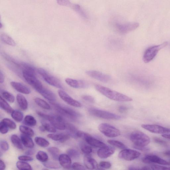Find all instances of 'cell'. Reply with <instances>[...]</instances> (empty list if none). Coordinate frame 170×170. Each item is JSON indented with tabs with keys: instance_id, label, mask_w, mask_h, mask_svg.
I'll list each match as a JSON object with an SVG mask.
<instances>
[{
	"instance_id": "7a4b0ae2",
	"label": "cell",
	"mask_w": 170,
	"mask_h": 170,
	"mask_svg": "<svg viewBox=\"0 0 170 170\" xmlns=\"http://www.w3.org/2000/svg\"><path fill=\"white\" fill-rule=\"evenodd\" d=\"M112 26L117 32L121 34H125L135 31L139 26L136 22H122L114 19L111 22Z\"/></svg>"
},
{
	"instance_id": "6f0895ef",
	"label": "cell",
	"mask_w": 170,
	"mask_h": 170,
	"mask_svg": "<svg viewBox=\"0 0 170 170\" xmlns=\"http://www.w3.org/2000/svg\"><path fill=\"white\" fill-rule=\"evenodd\" d=\"M128 109L127 107L125 106H120L118 108V111L121 113L126 112Z\"/></svg>"
},
{
	"instance_id": "74e56055",
	"label": "cell",
	"mask_w": 170,
	"mask_h": 170,
	"mask_svg": "<svg viewBox=\"0 0 170 170\" xmlns=\"http://www.w3.org/2000/svg\"><path fill=\"white\" fill-rule=\"evenodd\" d=\"M107 142L111 145L121 149L127 148L126 145L122 143L115 140H109Z\"/></svg>"
},
{
	"instance_id": "7dc6e473",
	"label": "cell",
	"mask_w": 170,
	"mask_h": 170,
	"mask_svg": "<svg viewBox=\"0 0 170 170\" xmlns=\"http://www.w3.org/2000/svg\"><path fill=\"white\" fill-rule=\"evenodd\" d=\"M2 55L4 58L7 59V60L13 63L18 67H21V63H19V62L18 63L17 61L16 60V59L9 56L7 54L3 53L2 54Z\"/></svg>"
},
{
	"instance_id": "6da1fadb",
	"label": "cell",
	"mask_w": 170,
	"mask_h": 170,
	"mask_svg": "<svg viewBox=\"0 0 170 170\" xmlns=\"http://www.w3.org/2000/svg\"><path fill=\"white\" fill-rule=\"evenodd\" d=\"M95 88L97 91L105 97L113 101L120 102H129L132 99L124 94L119 93L101 85L96 84Z\"/></svg>"
},
{
	"instance_id": "7c38bea8",
	"label": "cell",
	"mask_w": 170,
	"mask_h": 170,
	"mask_svg": "<svg viewBox=\"0 0 170 170\" xmlns=\"http://www.w3.org/2000/svg\"><path fill=\"white\" fill-rule=\"evenodd\" d=\"M142 127L147 130L154 133L165 134L170 133V128L158 125L144 124L142 125Z\"/></svg>"
},
{
	"instance_id": "d6986e66",
	"label": "cell",
	"mask_w": 170,
	"mask_h": 170,
	"mask_svg": "<svg viewBox=\"0 0 170 170\" xmlns=\"http://www.w3.org/2000/svg\"><path fill=\"white\" fill-rule=\"evenodd\" d=\"M60 165L63 168L69 169L72 166L71 158L68 154H62L60 155L59 158Z\"/></svg>"
},
{
	"instance_id": "4dcf8cb0",
	"label": "cell",
	"mask_w": 170,
	"mask_h": 170,
	"mask_svg": "<svg viewBox=\"0 0 170 170\" xmlns=\"http://www.w3.org/2000/svg\"><path fill=\"white\" fill-rule=\"evenodd\" d=\"M35 141L38 146L46 148L50 145V143L47 140L41 137H36Z\"/></svg>"
},
{
	"instance_id": "b9f144b4",
	"label": "cell",
	"mask_w": 170,
	"mask_h": 170,
	"mask_svg": "<svg viewBox=\"0 0 170 170\" xmlns=\"http://www.w3.org/2000/svg\"><path fill=\"white\" fill-rule=\"evenodd\" d=\"M2 121L10 129L14 130L17 128V125L16 123L9 119H3Z\"/></svg>"
},
{
	"instance_id": "6125c7cd",
	"label": "cell",
	"mask_w": 170,
	"mask_h": 170,
	"mask_svg": "<svg viewBox=\"0 0 170 170\" xmlns=\"http://www.w3.org/2000/svg\"><path fill=\"white\" fill-rule=\"evenodd\" d=\"M34 153V151L32 150H29L26 151V154L28 155H32Z\"/></svg>"
},
{
	"instance_id": "277c9868",
	"label": "cell",
	"mask_w": 170,
	"mask_h": 170,
	"mask_svg": "<svg viewBox=\"0 0 170 170\" xmlns=\"http://www.w3.org/2000/svg\"><path fill=\"white\" fill-rule=\"evenodd\" d=\"M50 103L59 113L70 119H76L81 116L80 114L71 108L63 106L61 104L55 103L54 102H50Z\"/></svg>"
},
{
	"instance_id": "f1b7e54d",
	"label": "cell",
	"mask_w": 170,
	"mask_h": 170,
	"mask_svg": "<svg viewBox=\"0 0 170 170\" xmlns=\"http://www.w3.org/2000/svg\"><path fill=\"white\" fill-rule=\"evenodd\" d=\"M69 135L73 137L77 138V133L78 131L77 128L73 124L66 123V128Z\"/></svg>"
},
{
	"instance_id": "ffe728a7",
	"label": "cell",
	"mask_w": 170,
	"mask_h": 170,
	"mask_svg": "<svg viewBox=\"0 0 170 170\" xmlns=\"http://www.w3.org/2000/svg\"><path fill=\"white\" fill-rule=\"evenodd\" d=\"M11 85L12 87L18 92L24 94H28L31 93V91L28 87L22 83L16 82H12Z\"/></svg>"
},
{
	"instance_id": "f5cc1de1",
	"label": "cell",
	"mask_w": 170,
	"mask_h": 170,
	"mask_svg": "<svg viewBox=\"0 0 170 170\" xmlns=\"http://www.w3.org/2000/svg\"><path fill=\"white\" fill-rule=\"evenodd\" d=\"M0 146L2 150L6 151L9 149V145L6 141L2 140L1 141L0 143Z\"/></svg>"
},
{
	"instance_id": "681fc988",
	"label": "cell",
	"mask_w": 170,
	"mask_h": 170,
	"mask_svg": "<svg viewBox=\"0 0 170 170\" xmlns=\"http://www.w3.org/2000/svg\"><path fill=\"white\" fill-rule=\"evenodd\" d=\"M153 139L155 142L161 145V146L164 147H167L168 146V144L167 142L160 138L158 137H154Z\"/></svg>"
},
{
	"instance_id": "db71d44e",
	"label": "cell",
	"mask_w": 170,
	"mask_h": 170,
	"mask_svg": "<svg viewBox=\"0 0 170 170\" xmlns=\"http://www.w3.org/2000/svg\"><path fill=\"white\" fill-rule=\"evenodd\" d=\"M82 97L84 101L94 103L95 102L94 99L92 96H88V95H84Z\"/></svg>"
},
{
	"instance_id": "e0dca14e",
	"label": "cell",
	"mask_w": 170,
	"mask_h": 170,
	"mask_svg": "<svg viewBox=\"0 0 170 170\" xmlns=\"http://www.w3.org/2000/svg\"><path fill=\"white\" fill-rule=\"evenodd\" d=\"M116 151V149L113 147L106 146L100 148L97 151L98 157L102 158H106L111 156Z\"/></svg>"
},
{
	"instance_id": "5bb4252c",
	"label": "cell",
	"mask_w": 170,
	"mask_h": 170,
	"mask_svg": "<svg viewBox=\"0 0 170 170\" xmlns=\"http://www.w3.org/2000/svg\"><path fill=\"white\" fill-rule=\"evenodd\" d=\"M143 163L147 164L157 163L164 165H169V162L154 155H148L142 158Z\"/></svg>"
},
{
	"instance_id": "d4e9b609",
	"label": "cell",
	"mask_w": 170,
	"mask_h": 170,
	"mask_svg": "<svg viewBox=\"0 0 170 170\" xmlns=\"http://www.w3.org/2000/svg\"><path fill=\"white\" fill-rule=\"evenodd\" d=\"M73 10L79 16L85 20L88 19L87 14L84 9L78 4H74Z\"/></svg>"
},
{
	"instance_id": "94428289",
	"label": "cell",
	"mask_w": 170,
	"mask_h": 170,
	"mask_svg": "<svg viewBox=\"0 0 170 170\" xmlns=\"http://www.w3.org/2000/svg\"><path fill=\"white\" fill-rule=\"evenodd\" d=\"M162 136L163 138L170 139V134H163L162 135Z\"/></svg>"
},
{
	"instance_id": "680465c9",
	"label": "cell",
	"mask_w": 170,
	"mask_h": 170,
	"mask_svg": "<svg viewBox=\"0 0 170 170\" xmlns=\"http://www.w3.org/2000/svg\"><path fill=\"white\" fill-rule=\"evenodd\" d=\"M5 81L4 74L2 71L0 72V83H3Z\"/></svg>"
},
{
	"instance_id": "9c48e42d",
	"label": "cell",
	"mask_w": 170,
	"mask_h": 170,
	"mask_svg": "<svg viewBox=\"0 0 170 170\" xmlns=\"http://www.w3.org/2000/svg\"><path fill=\"white\" fill-rule=\"evenodd\" d=\"M88 111L92 116L102 119L119 120L121 118V117L118 115L97 109H89Z\"/></svg>"
},
{
	"instance_id": "9f6ffc18",
	"label": "cell",
	"mask_w": 170,
	"mask_h": 170,
	"mask_svg": "<svg viewBox=\"0 0 170 170\" xmlns=\"http://www.w3.org/2000/svg\"><path fill=\"white\" fill-rule=\"evenodd\" d=\"M134 148L135 149L139 150V151L147 152L149 151V147L146 146H134Z\"/></svg>"
},
{
	"instance_id": "8992f818",
	"label": "cell",
	"mask_w": 170,
	"mask_h": 170,
	"mask_svg": "<svg viewBox=\"0 0 170 170\" xmlns=\"http://www.w3.org/2000/svg\"><path fill=\"white\" fill-rule=\"evenodd\" d=\"M167 44V42H164L161 44L151 46L148 48L144 54V62L147 63L151 61L156 57L158 52L166 46Z\"/></svg>"
},
{
	"instance_id": "d6a6232c",
	"label": "cell",
	"mask_w": 170,
	"mask_h": 170,
	"mask_svg": "<svg viewBox=\"0 0 170 170\" xmlns=\"http://www.w3.org/2000/svg\"><path fill=\"white\" fill-rule=\"evenodd\" d=\"M20 131L23 134L26 135L30 137L34 136V132L33 130L28 127L24 126H21L19 127Z\"/></svg>"
},
{
	"instance_id": "52a82bcc",
	"label": "cell",
	"mask_w": 170,
	"mask_h": 170,
	"mask_svg": "<svg viewBox=\"0 0 170 170\" xmlns=\"http://www.w3.org/2000/svg\"><path fill=\"white\" fill-rule=\"evenodd\" d=\"M77 138L83 139L90 146L101 148L107 146V145L103 142L95 138L89 134L83 132L78 131L77 134Z\"/></svg>"
},
{
	"instance_id": "9a60e30c",
	"label": "cell",
	"mask_w": 170,
	"mask_h": 170,
	"mask_svg": "<svg viewBox=\"0 0 170 170\" xmlns=\"http://www.w3.org/2000/svg\"><path fill=\"white\" fill-rule=\"evenodd\" d=\"M88 76L100 82L107 83L111 79L108 75L96 71H88L86 72Z\"/></svg>"
},
{
	"instance_id": "7402d4cb",
	"label": "cell",
	"mask_w": 170,
	"mask_h": 170,
	"mask_svg": "<svg viewBox=\"0 0 170 170\" xmlns=\"http://www.w3.org/2000/svg\"><path fill=\"white\" fill-rule=\"evenodd\" d=\"M70 136L68 134H50L47 135L48 137L53 140L63 143L67 141Z\"/></svg>"
},
{
	"instance_id": "8fae6325",
	"label": "cell",
	"mask_w": 170,
	"mask_h": 170,
	"mask_svg": "<svg viewBox=\"0 0 170 170\" xmlns=\"http://www.w3.org/2000/svg\"><path fill=\"white\" fill-rule=\"evenodd\" d=\"M46 120L58 130H63L66 128V123H65L63 119L60 116L48 114Z\"/></svg>"
},
{
	"instance_id": "60d3db41",
	"label": "cell",
	"mask_w": 170,
	"mask_h": 170,
	"mask_svg": "<svg viewBox=\"0 0 170 170\" xmlns=\"http://www.w3.org/2000/svg\"><path fill=\"white\" fill-rule=\"evenodd\" d=\"M42 126L46 131L50 133H55L56 132V129L52 125L46 122H42Z\"/></svg>"
},
{
	"instance_id": "5b68a950",
	"label": "cell",
	"mask_w": 170,
	"mask_h": 170,
	"mask_svg": "<svg viewBox=\"0 0 170 170\" xmlns=\"http://www.w3.org/2000/svg\"><path fill=\"white\" fill-rule=\"evenodd\" d=\"M38 73L43 78L44 80L49 84L58 88L62 89L63 86L60 81L55 77L52 75L46 70L40 68L37 69Z\"/></svg>"
},
{
	"instance_id": "1f68e13d",
	"label": "cell",
	"mask_w": 170,
	"mask_h": 170,
	"mask_svg": "<svg viewBox=\"0 0 170 170\" xmlns=\"http://www.w3.org/2000/svg\"><path fill=\"white\" fill-rule=\"evenodd\" d=\"M25 124L29 126H34L36 125L37 121L34 117L28 115L24 119Z\"/></svg>"
},
{
	"instance_id": "c3c4849f",
	"label": "cell",
	"mask_w": 170,
	"mask_h": 170,
	"mask_svg": "<svg viewBox=\"0 0 170 170\" xmlns=\"http://www.w3.org/2000/svg\"><path fill=\"white\" fill-rule=\"evenodd\" d=\"M111 167V163L106 161H102L98 164V168L99 169H109Z\"/></svg>"
},
{
	"instance_id": "e575fe53",
	"label": "cell",
	"mask_w": 170,
	"mask_h": 170,
	"mask_svg": "<svg viewBox=\"0 0 170 170\" xmlns=\"http://www.w3.org/2000/svg\"><path fill=\"white\" fill-rule=\"evenodd\" d=\"M48 151L54 159L56 160L59 159L60 151L58 148L56 147H51L48 149Z\"/></svg>"
},
{
	"instance_id": "836d02e7",
	"label": "cell",
	"mask_w": 170,
	"mask_h": 170,
	"mask_svg": "<svg viewBox=\"0 0 170 170\" xmlns=\"http://www.w3.org/2000/svg\"><path fill=\"white\" fill-rule=\"evenodd\" d=\"M12 117L16 121L21 122L23 118V113L18 111H13L11 113Z\"/></svg>"
},
{
	"instance_id": "44dd1931",
	"label": "cell",
	"mask_w": 170,
	"mask_h": 170,
	"mask_svg": "<svg viewBox=\"0 0 170 170\" xmlns=\"http://www.w3.org/2000/svg\"><path fill=\"white\" fill-rule=\"evenodd\" d=\"M83 161L85 167L88 169L92 170L98 168V164L95 160L89 155H86L84 157Z\"/></svg>"
},
{
	"instance_id": "ee69618b",
	"label": "cell",
	"mask_w": 170,
	"mask_h": 170,
	"mask_svg": "<svg viewBox=\"0 0 170 170\" xmlns=\"http://www.w3.org/2000/svg\"><path fill=\"white\" fill-rule=\"evenodd\" d=\"M43 164L45 167L50 169H57L61 168L58 163L53 162L47 161L44 163Z\"/></svg>"
},
{
	"instance_id": "83f0119b",
	"label": "cell",
	"mask_w": 170,
	"mask_h": 170,
	"mask_svg": "<svg viewBox=\"0 0 170 170\" xmlns=\"http://www.w3.org/2000/svg\"><path fill=\"white\" fill-rule=\"evenodd\" d=\"M11 139L12 143L15 147L19 149H23L21 139H20L17 135H13L11 137Z\"/></svg>"
},
{
	"instance_id": "ba28073f",
	"label": "cell",
	"mask_w": 170,
	"mask_h": 170,
	"mask_svg": "<svg viewBox=\"0 0 170 170\" xmlns=\"http://www.w3.org/2000/svg\"><path fill=\"white\" fill-rule=\"evenodd\" d=\"M98 128L100 132L109 138L116 137L119 136L121 134L119 130L107 123L100 124Z\"/></svg>"
},
{
	"instance_id": "cb8c5ba5",
	"label": "cell",
	"mask_w": 170,
	"mask_h": 170,
	"mask_svg": "<svg viewBox=\"0 0 170 170\" xmlns=\"http://www.w3.org/2000/svg\"><path fill=\"white\" fill-rule=\"evenodd\" d=\"M21 137L22 143L25 147L30 149L34 148V143L31 137L24 134H22Z\"/></svg>"
},
{
	"instance_id": "4316f807",
	"label": "cell",
	"mask_w": 170,
	"mask_h": 170,
	"mask_svg": "<svg viewBox=\"0 0 170 170\" xmlns=\"http://www.w3.org/2000/svg\"><path fill=\"white\" fill-rule=\"evenodd\" d=\"M0 104L1 108L7 113L11 114L13 111V108L1 96L0 97Z\"/></svg>"
},
{
	"instance_id": "2e32d148",
	"label": "cell",
	"mask_w": 170,
	"mask_h": 170,
	"mask_svg": "<svg viewBox=\"0 0 170 170\" xmlns=\"http://www.w3.org/2000/svg\"><path fill=\"white\" fill-rule=\"evenodd\" d=\"M65 82L68 86L75 88H85L88 86L86 82L81 80L67 78L65 79Z\"/></svg>"
},
{
	"instance_id": "484cf974",
	"label": "cell",
	"mask_w": 170,
	"mask_h": 170,
	"mask_svg": "<svg viewBox=\"0 0 170 170\" xmlns=\"http://www.w3.org/2000/svg\"><path fill=\"white\" fill-rule=\"evenodd\" d=\"M0 38H1L2 41L4 43L10 46L13 47L16 46V42L11 37L9 36L7 34L2 33L1 34Z\"/></svg>"
},
{
	"instance_id": "4fadbf2b",
	"label": "cell",
	"mask_w": 170,
	"mask_h": 170,
	"mask_svg": "<svg viewBox=\"0 0 170 170\" xmlns=\"http://www.w3.org/2000/svg\"><path fill=\"white\" fill-rule=\"evenodd\" d=\"M58 94L59 97L64 101L70 106L76 107H81L82 105L76 100L74 99L69 95L61 89L58 91Z\"/></svg>"
},
{
	"instance_id": "f546056e",
	"label": "cell",
	"mask_w": 170,
	"mask_h": 170,
	"mask_svg": "<svg viewBox=\"0 0 170 170\" xmlns=\"http://www.w3.org/2000/svg\"><path fill=\"white\" fill-rule=\"evenodd\" d=\"M34 101L38 106L44 109L49 110L51 108L50 105L42 99L37 97L35 99Z\"/></svg>"
},
{
	"instance_id": "f35d334b",
	"label": "cell",
	"mask_w": 170,
	"mask_h": 170,
	"mask_svg": "<svg viewBox=\"0 0 170 170\" xmlns=\"http://www.w3.org/2000/svg\"><path fill=\"white\" fill-rule=\"evenodd\" d=\"M142 169L143 170H166L170 169V168L164 167L158 165H151L149 166H147L143 167Z\"/></svg>"
},
{
	"instance_id": "816d5d0a",
	"label": "cell",
	"mask_w": 170,
	"mask_h": 170,
	"mask_svg": "<svg viewBox=\"0 0 170 170\" xmlns=\"http://www.w3.org/2000/svg\"><path fill=\"white\" fill-rule=\"evenodd\" d=\"M72 168L74 170H85L86 169V168L82 165L79 163H74L72 166Z\"/></svg>"
},
{
	"instance_id": "3957f363",
	"label": "cell",
	"mask_w": 170,
	"mask_h": 170,
	"mask_svg": "<svg viewBox=\"0 0 170 170\" xmlns=\"http://www.w3.org/2000/svg\"><path fill=\"white\" fill-rule=\"evenodd\" d=\"M130 139L134 145L136 146H147L151 141L147 135L139 131L133 132L130 136Z\"/></svg>"
},
{
	"instance_id": "ac0fdd59",
	"label": "cell",
	"mask_w": 170,
	"mask_h": 170,
	"mask_svg": "<svg viewBox=\"0 0 170 170\" xmlns=\"http://www.w3.org/2000/svg\"><path fill=\"white\" fill-rule=\"evenodd\" d=\"M44 98L48 100L50 102H54L56 101L55 95L50 90L43 87L37 91Z\"/></svg>"
},
{
	"instance_id": "603a6c76",
	"label": "cell",
	"mask_w": 170,
	"mask_h": 170,
	"mask_svg": "<svg viewBox=\"0 0 170 170\" xmlns=\"http://www.w3.org/2000/svg\"><path fill=\"white\" fill-rule=\"evenodd\" d=\"M17 100L19 106L21 108L25 111L27 109L28 103L27 99L23 95L18 94L17 96Z\"/></svg>"
},
{
	"instance_id": "8d00e7d4",
	"label": "cell",
	"mask_w": 170,
	"mask_h": 170,
	"mask_svg": "<svg viewBox=\"0 0 170 170\" xmlns=\"http://www.w3.org/2000/svg\"><path fill=\"white\" fill-rule=\"evenodd\" d=\"M36 158L38 161L43 163L47 162L49 158L47 154L46 153L41 151L38 152L36 154Z\"/></svg>"
},
{
	"instance_id": "be15d7a7",
	"label": "cell",
	"mask_w": 170,
	"mask_h": 170,
	"mask_svg": "<svg viewBox=\"0 0 170 170\" xmlns=\"http://www.w3.org/2000/svg\"><path fill=\"white\" fill-rule=\"evenodd\" d=\"M129 170H139L141 169V168L135 167L131 166L129 168Z\"/></svg>"
},
{
	"instance_id": "ab89813d",
	"label": "cell",
	"mask_w": 170,
	"mask_h": 170,
	"mask_svg": "<svg viewBox=\"0 0 170 170\" xmlns=\"http://www.w3.org/2000/svg\"><path fill=\"white\" fill-rule=\"evenodd\" d=\"M2 94V97L9 102L13 103L14 102L15 98L11 93L6 91H3Z\"/></svg>"
},
{
	"instance_id": "30bf717a",
	"label": "cell",
	"mask_w": 170,
	"mask_h": 170,
	"mask_svg": "<svg viewBox=\"0 0 170 170\" xmlns=\"http://www.w3.org/2000/svg\"><path fill=\"white\" fill-rule=\"evenodd\" d=\"M141 153L130 149H124L118 154L119 158L127 161H132L139 158Z\"/></svg>"
},
{
	"instance_id": "f907efd6",
	"label": "cell",
	"mask_w": 170,
	"mask_h": 170,
	"mask_svg": "<svg viewBox=\"0 0 170 170\" xmlns=\"http://www.w3.org/2000/svg\"><path fill=\"white\" fill-rule=\"evenodd\" d=\"M8 128L2 121L0 123V132L1 134H7L8 131Z\"/></svg>"
},
{
	"instance_id": "03108f58",
	"label": "cell",
	"mask_w": 170,
	"mask_h": 170,
	"mask_svg": "<svg viewBox=\"0 0 170 170\" xmlns=\"http://www.w3.org/2000/svg\"><path fill=\"white\" fill-rule=\"evenodd\" d=\"M169 165H170V161L169 162Z\"/></svg>"
},
{
	"instance_id": "bcb514c9",
	"label": "cell",
	"mask_w": 170,
	"mask_h": 170,
	"mask_svg": "<svg viewBox=\"0 0 170 170\" xmlns=\"http://www.w3.org/2000/svg\"><path fill=\"white\" fill-rule=\"evenodd\" d=\"M81 148L82 152L86 155H89L92 152V150L91 147L86 144H81Z\"/></svg>"
},
{
	"instance_id": "f6af8a7d",
	"label": "cell",
	"mask_w": 170,
	"mask_h": 170,
	"mask_svg": "<svg viewBox=\"0 0 170 170\" xmlns=\"http://www.w3.org/2000/svg\"><path fill=\"white\" fill-rule=\"evenodd\" d=\"M58 4L61 6H66L72 8L73 6V3H72L69 0H57Z\"/></svg>"
},
{
	"instance_id": "11a10c76",
	"label": "cell",
	"mask_w": 170,
	"mask_h": 170,
	"mask_svg": "<svg viewBox=\"0 0 170 170\" xmlns=\"http://www.w3.org/2000/svg\"><path fill=\"white\" fill-rule=\"evenodd\" d=\"M18 159L19 160L23 161H31L33 159L32 158L27 156H19Z\"/></svg>"
},
{
	"instance_id": "91938a15",
	"label": "cell",
	"mask_w": 170,
	"mask_h": 170,
	"mask_svg": "<svg viewBox=\"0 0 170 170\" xmlns=\"http://www.w3.org/2000/svg\"><path fill=\"white\" fill-rule=\"evenodd\" d=\"M6 168V164L2 159H1L0 160V168L2 170H4Z\"/></svg>"
},
{
	"instance_id": "7bdbcfd3",
	"label": "cell",
	"mask_w": 170,
	"mask_h": 170,
	"mask_svg": "<svg viewBox=\"0 0 170 170\" xmlns=\"http://www.w3.org/2000/svg\"><path fill=\"white\" fill-rule=\"evenodd\" d=\"M68 155L73 159H78L80 157V154L76 149H70L67 150V151Z\"/></svg>"
},
{
	"instance_id": "d590c367",
	"label": "cell",
	"mask_w": 170,
	"mask_h": 170,
	"mask_svg": "<svg viewBox=\"0 0 170 170\" xmlns=\"http://www.w3.org/2000/svg\"><path fill=\"white\" fill-rule=\"evenodd\" d=\"M17 168L21 170H31L32 167L30 165L27 163L23 162V161H19L17 162L16 164Z\"/></svg>"
},
{
	"instance_id": "e7e4bbea",
	"label": "cell",
	"mask_w": 170,
	"mask_h": 170,
	"mask_svg": "<svg viewBox=\"0 0 170 170\" xmlns=\"http://www.w3.org/2000/svg\"><path fill=\"white\" fill-rule=\"evenodd\" d=\"M165 156L170 157V150L167 151L164 153Z\"/></svg>"
}]
</instances>
